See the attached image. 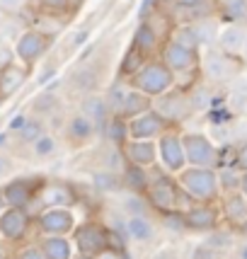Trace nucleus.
<instances>
[{
    "mask_svg": "<svg viewBox=\"0 0 247 259\" xmlns=\"http://www.w3.org/2000/svg\"><path fill=\"white\" fill-rule=\"evenodd\" d=\"M182 192L191 196L194 203H218L221 201V184L216 167H187L175 175Z\"/></svg>",
    "mask_w": 247,
    "mask_h": 259,
    "instance_id": "1",
    "label": "nucleus"
},
{
    "mask_svg": "<svg viewBox=\"0 0 247 259\" xmlns=\"http://www.w3.org/2000/svg\"><path fill=\"white\" fill-rule=\"evenodd\" d=\"M180 194H182V187L177 184L175 175H170L165 169L150 167V182H148V189L143 194L148 206H150V211H155L157 215L177 211Z\"/></svg>",
    "mask_w": 247,
    "mask_h": 259,
    "instance_id": "2",
    "label": "nucleus"
},
{
    "mask_svg": "<svg viewBox=\"0 0 247 259\" xmlns=\"http://www.w3.org/2000/svg\"><path fill=\"white\" fill-rule=\"evenodd\" d=\"M129 85L134 90L148 95L150 100H155L160 95H165L168 90H172L177 85V80H175V73L160 58H148L143 63V68L129 80Z\"/></svg>",
    "mask_w": 247,
    "mask_h": 259,
    "instance_id": "3",
    "label": "nucleus"
},
{
    "mask_svg": "<svg viewBox=\"0 0 247 259\" xmlns=\"http://www.w3.org/2000/svg\"><path fill=\"white\" fill-rule=\"evenodd\" d=\"M70 242L75 247V254L97 257L104 249H109V228L100 221H85L78 223L70 233Z\"/></svg>",
    "mask_w": 247,
    "mask_h": 259,
    "instance_id": "4",
    "label": "nucleus"
},
{
    "mask_svg": "<svg viewBox=\"0 0 247 259\" xmlns=\"http://www.w3.org/2000/svg\"><path fill=\"white\" fill-rule=\"evenodd\" d=\"M182 146H184V158L189 167H218L221 150L206 134L187 131L182 134Z\"/></svg>",
    "mask_w": 247,
    "mask_h": 259,
    "instance_id": "5",
    "label": "nucleus"
},
{
    "mask_svg": "<svg viewBox=\"0 0 247 259\" xmlns=\"http://www.w3.org/2000/svg\"><path fill=\"white\" fill-rule=\"evenodd\" d=\"M157 146V160L162 162V169L170 175H177L187 167L184 158V146H182V131L180 126H172L155 141Z\"/></svg>",
    "mask_w": 247,
    "mask_h": 259,
    "instance_id": "6",
    "label": "nucleus"
},
{
    "mask_svg": "<svg viewBox=\"0 0 247 259\" xmlns=\"http://www.w3.org/2000/svg\"><path fill=\"white\" fill-rule=\"evenodd\" d=\"M153 109H155L165 121H170L172 126H180L184 119L191 116V102H189V92L187 90H180L177 85L168 90L165 95H160L153 100Z\"/></svg>",
    "mask_w": 247,
    "mask_h": 259,
    "instance_id": "7",
    "label": "nucleus"
},
{
    "mask_svg": "<svg viewBox=\"0 0 247 259\" xmlns=\"http://www.w3.org/2000/svg\"><path fill=\"white\" fill-rule=\"evenodd\" d=\"M160 61L175 73V80L182 73H196L199 66H201V56H199V49H189L184 44H177V41H165L162 49H160Z\"/></svg>",
    "mask_w": 247,
    "mask_h": 259,
    "instance_id": "8",
    "label": "nucleus"
},
{
    "mask_svg": "<svg viewBox=\"0 0 247 259\" xmlns=\"http://www.w3.org/2000/svg\"><path fill=\"white\" fill-rule=\"evenodd\" d=\"M199 70L203 73V78L211 80V82H228L230 78H235L237 70H240V63H237V56H230V54H223L221 49L218 51H206L201 58V66Z\"/></svg>",
    "mask_w": 247,
    "mask_h": 259,
    "instance_id": "9",
    "label": "nucleus"
},
{
    "mask_svg": "<svg viewBox=\"0 0 247 259\" xmlns=\"http://www.w3.org/2000/svg\"><path fill=\"white\" fill-rule=\"evenodd\" d=\"M168 128H172V124L165 121L155 109H148L126 121V131L131 141H157Z\"/></svg>",
    "mask_w": 247,
    "mask_h": 259,
    "instance_id": "10",
    "label": "nucleus"
},
{
    "mask_svg": "<svg viewBox=\"0 0 247 259\" xmlns=\"http://www.w3.org/2000/svg\"><path fill=\"white\" fill-rule=\"evenodd\" d=\"M182 215H184V226L189 233H216L223 221L218 203H194Z\"/></svg>",
    "mask_w": 247,
    "mask_h": 259,
    "instance_id": "11",
    "label": "nucleus"
},
{
    "mask_svg": "<svg viewBox=\"0 0 247 259\" xmlns=\"http://www.w3.org/2000/svg\"><path fill=\"white\" fill-rule=\"evenodd\" d=\"M42 189V182L32 180V177H20V180L8 182L0 194H3V201L5 208H29L36 201V194Z\"/></svg>",
    "mask_w": 247,
    "mask_h": 259,
    "instance_id": "12",
    "label": "nucleus"
},
{
    "mask_svg": "<svg viewBox=\"0 0 247 259\" xmlns=\"http://www.w3.org/2000/svg\"><path fill=\"white\" fill-rule=\"evenodd\" d=\"M46 49H49L46 34L39 32V29H27V32H22L17 36V41H15V58L29 70V68H34V63L46 54Z\"/></svg>",
    "mask_w": 247,
    "mask_h": 259,
    "instance_id": "13",
    "label": "nucleus"
},
{
    "mask_svg": "<svg viewBox=\"0 0 247 259\" xmlns=\"http://www.w3.org/2000/svg\"><path fill=\"white\" fill-rule=\"evenodd\" d=\"M78 226L75 223V213L70 208H44L39 218H36V228L44 237L51 235H66L70 237L73 228Z\"/></svg>",
    "mask_w": 247,
    "mask_h": 259,
    "instance_id": "14",
    "label": "nucleus"
},
{
    "mask_svg": "<svg viewBox=\"0 0 247 259\" xmlns=\"http://www.w3.org/2000/svg\"><path fill=\"white\" fill-rule=\"evenodd\" d=\"M80 201L78 192L66 182H46L36 194V203L44 208H73Z\"/></svg>",
    "mask_w": 247,
    "mask_h": 259,
    "instance_id": "15",
    "label": "nucleus"
},
{
    "mask_svg": "<svg viewBox=\"0 0 247 259\" xmlns=\"http://www.w3.org/2000/svg\"><path fill=\"white\" fill-rule=\"evenodd\" d=\"M32 228V215L27 208H5L0 213V237L8 242H20Z\"/></svg>",
    "mask_w": 247,
    "mask_h": 259,
    "instance_id": "16",
    "label": "nucleus"
},
{
    "mask_svg": "<svg viewBox=\"0 0 247 259\" xmlns=\"http://www.w3.org/2000/svg\"><path fill=\"white\" fill-rule=\"evenodd\" d=\"M124 155H126V162L129 165H136V167H155L157 162V146L155 141H126L121 146Z\"/></svg>",
    "mask_w": 247,
    "mask_h": 259,
    "instance_id": "17",
    "label": "nucleus"
},
{
    "mask_svg": "<svg viewBox=\"0 0 247 259\" xmlns=\"http://www.w3.org/2000/svg\"><path fill=\"white\" fill-rule=\"evenodd\" d=\"M124 230H126V237L136 242V245H148L157 237V226L155 221L150 218V213L146 215H129L126 223H124Z\"/></svg>",
    "mask_w": 247,
    "mask_h": 259,
    "instance_id": "18",
    "label": "nucleus"
},
{
    "mask_svg": "<svg viewBox=\"0 0 247 259\" xmlns=\"http://www.w3.org/2000/svg\"><path fill=\"white\" fill-rule=\"evenodd\" d=\"M218 206H221V213H223V218L233 228H237V230H240V228L247 223V199L240 192L223 194V201L218 203Z\"/></svg>",
    "mask_w": 247,
    "mask_h": 259,
    "instance_id": "19",
    "label": "nucleus"
},
{
    "mask_svg": "<svg viewBox=\"0 0 247 259\" xmlns=\"http://www.w3.org/2000/svg\"><path fill=\"white\" fill-rule=\"evenodd\" d=\"M66 136L73 146H85L97 136V126L92 124L85 114H73L66 124Z\"/></svg>",
    "mask_w": 247,
    "mask_h": 259,
    "instance_id": "20",
    "label": "nucleus"
},
{
    "mask_svg": "<svg viewBox=\"0 0 247 259\" xmlns=\"http://www.w3.org/2000/svg\"><path fill=\"white\" fill-rule=\"evenodd\" d=\"M218 49L223 51V54H230V56H237V54H242V49L247 44V29L242 24H228L223 27L221 32H218Z\"/></svg>",
    "mask_w": 247,
    "mask_h": 259,
    "instance_id": "21",
    "label": "nucleus"
},
{
    "mask_svg": "<svg viewBox=\"0 0 247 259\" xmlns=\"http://www.w3.org/2000/svg\"><path fill=\"white\" fill-rule=\"evenodd\" d=\"M80 114H85L92 124L97 126V134L104 131V126L109 121V107L104 102V95H88L85 100L80 102Z\"/></svg>",
    "mask_w": 247,
    "mask_h": 259,
    "instance_id": "22",
    "label": "nucleus"
},
{
    "mask_svg": "<svg viewBox=\"0 0 247 259\" xmlns=\"http://www.w3.org/2000/svg\"><path fill=\"white\" fill-rule=\"evenodd\" d=\"M131 46H134L136 51H141L146 58H153V54L162 49V46H160V34H157V29L150 22H146V20L136 27Z\"/></svg>",
    "mask_w": 247,
    "mask_h": 259,
    "instance_id": "23",
    "label": "nucleus"
},
{
    "mask_svg": "<svg viewBox=\"0 0 247 259\" xmlns=\"http://www.w3.org/2000/svg\"><path fill=\"white\" fill-rule=\"evenodd\" d=\"M27 80V68L17 66V63H8L5 68H0V97H12L20 90Z\"/></svg>",
    "mask_w": 247,
    "mask_h": 259,
    "instance_id": "24",
    "label": "nucleus"
},
{
    "mask_svg": "<svg viewBox=\"0 0 247 259\" xmlns=\"http://www.w3.org/2000/svg\"><path fill=\"white\" fill-rule=\"evenodd\" d=\"M39 247H42L46 259H73L75 257V247H73L70 237H66V235L42 237L39 240Z\"/></svg>",
    "mask_w": 247,
    "mask_h": 259,
    "instance_id": "25",
    "label": "nucleus"
},
{
    "mask_svg": "<svg viewBox=\"0 0 247 259\" xmlns=\"http://www.w3.org/2000/svg\"><path fill=\"white\" fill-rule=\"evenodd\" d=\"M148 182H150V169L126 165L121 169V189H129L131 194H146Z\"/></svg>",
    "mask_w": 247,
    "mask_h": 259,
    "instance_id": "26",
    "label": "nucleus"
},
{
    "mask_svg": "<svg viewBox=\"0 0 247 259\" xmlns=\"http://www.w3.org/2000/svg\"><path fill=\"white\" fill-rule=\"evenodd\" d=\"M148 109H153V100L148 97V95H143V92L138 90H129V95H126V100H124V107H121V119H134V116H138V114L148 112Z\"/></svg>",
    "mask_w": 247,
    "mask_h": 259,
    "instance_id": "27",
    "label": "nucleus"
},
{
    "mask_svg": "<svg viewBox=\"0 0 247 259\" xmlns=\"http://www.w3.org/2000/svg\"><path fill=\"white\" fill-rule=\"evenodd\" d=\"M218 12L230 24H245L247 22V0H221L218 3Z\"/></svg>",
    "mask_w": 247,
    "mask_h": 259,
    "instance_id": "28",
    "label": "nucleus"
},
{
    "mask_svg": "<svg viewBox=\"0 0 247 259\" xmlns=\"http://www.w3.org/2000/svg\"><path fill=\"white\" fill-rule=\"evenodd\" d=\"M131 90V85H129V80H116L109 92L104 95V102H107V107H109V114L112 116H119L121 114V107H124V100H126V95Z\"/></svg>",
    "mask_w": 247,
    "mask_h": 259,
    "instance_id": "29",
    "label": "nucleus"
},
{
    "mask_svg": "<svg viewBox=\"0 0 247 259\" xmlns=\"http://www.w3.org/2000/svg\"><path fill=\"white\" fill-rule=\"evenodd\" d=\"M148 58L141 54V51H136L134 46L126 51V56H124V61H121V66H119V78L121 80H131L143 68V63H146Z\"/></svg>",
    "mask_w": 247,
    "mask_h": 259,
    "instance_id": "30",
    "label": "nucleus"
},
{
    "mask_svg": "<svg viewBox=\"0 0 247 259\" xmlns=\"http://www.w3.org/2000/svg\"><path fill=\"white\" fill-rule=\"evenodd\" d=\"M102 134L107 136V141L112 143V146H119L121 148L126 141H129V131H126V119L121 116H109V121L104 126V131Z\"/></svg>",
    "mask_w": 247,
    "mask_h": 259,
    "instance_id": "31",
    "label": "nucleus"
},
{
    "mask_svg": "<svg viewBox=\"0 0 247 259\" xmlns=\"http://www.w3.org/2000/svg\"><path fill=\"white\" fill-rule=\"evenodd\" d=\"M218 169V184H221V196L230 192H240V180H242V169L233 167H216Z\"/></svg>",
    "mask_w": 247,
    "mask_h": 259,
    "instance_id": "32",
    "label": "nucleus"
},
{
    "mask_svg": "<svg viewBox=\"0 0 247 259\" xmlns=\"http://www.w3.org/2000/svg\"><path fill=\"white\" fill-rule=\"evenodd\" d=\"M56 153H58V141H56V136H51V134H42L32 143V155L36 160H49V158H54Z\"/></svg>",
    "mask_w": 247,
    "mask_h": 259,
    "instance_id": "33",
    "label": "nucleus"
},
{
    "mask_svg": "<svg viewBox=\"0 0 247 259\" xmlns=\"http://www.w3.org/2000/svg\"><path fill=\"white\" fill-rule=\"evenodd\" d=\"M42 134H46L44 121H39V116H29V119H27V124L15 134V138H17L20 143H24V146H32Z\"/></svg>",
    "mask_w": 247,
    "mask_h": 259,
    "instance_id": "34",
    "label": "nucleus"
},
{
    "mask_svg": "<svg viewBox=\"0 0 247 259\" xmlns=\"http://www.w3.org/2000/svg\"><path fill=\"white\" fill-rule=\"evenodd\" d=\"M58 107H61V100H58L56 92H51V90L39 92V95L34 97V112H36V116H39V114H42V116H49V114L58 112Z\"/></svg>",
    "mask_w": 247,
    "mask_h": 259,
    "instance_id": "35",
    "label": "nucleus"
},
{
    "mask_svg": "<svg viewBox=\"0 0 247 259\" xmlns=\"http://www.w3.org/2000/svg\"><path fill=\"white\" fill-rule=\"evenodd\" d=\"M92 187L100 192H116L121 187V175H116L112 169H100L92 175Z\"/></svg>",
    "mask_w": 247,
    "mask_h": 259,
    "instance_id": "36",
    "label": "nucleus"
},
{
    "mask_svg": "<svg viewBox=\"0 0 247 259\" xmlns=\"http://www.w3.org/2000/svg\"><path fill=\"white\" fill-rule=\"evenodd\" d=\"M170 39H172V41H177V44L189 46V49H199V36H196V32H194V24H189V27H180V29H175Z\"/></svg>",
    "mask_w": 247,
    "mask_h": 259,
    "instance_id": "37",
    "label": "nucleus"
},
{
    "mask_svg": "<svg viewBox=\"0 0 247 259\" xmlns=\"http://www.w3.org/2000/svg\"><path fill=\"white\" fill-rule=\"evenodd\" d=\"M160 221H162V226H168L170 233H187V226H184V215L180 211H172V213H165L160 215Z\"/></svg>",
    "mask_w": 247,
    "mask_h": 259,
    "instance_id": "38",
    "label": "nucleus"
},
{
    "mask_svg": "<svg viewBox=\"0 0 247 259\" xmlns=\"http://www.w3.org/2000/svg\"><path fill=\"white\" fill-rule=\"evenodd\" d=\"M27 3L29 0H0V12H5V15H15V12H20L27 8Z\"/></svg>",
    "mask_w": 247,
    "mask_h": 259,
    "instance_id": "39",
    "label": "nucleus"
},
{
    "mask_svg": "<svg viewBox=\"0 0 247 259\" xmlns=\"http://www.w3.org/2000/svg\"><path fill=\"white\" fill-rule=\"evenodd\" d=\"M15 259H46V257H44V252H42V247H39V245H29V247L20 249Z\"/></svg>",
    "mask_w": 247,
    "mask_h": 259,
    "instance_id": "40",
    "label": "nucleus"
},
{
    "mask_svg": "<svg viewBox=\"0 0 247 259\" xmlns=\"http://www.w3.org/2000/svg\"><path fill=\"white\" fill-rule=\"evenodd\" d=\"M235 165H237V169L247 172V138L235 148Z\"/></svg>",
    "mask_w": 247,
    "mask_h": 259,
    "instance_id": "41",
    "label": "nucleus"
},
{
    "mask_svg": "<svg viewBox=\"0 0 247 259\" xmlns=\"http://www.w3.org/2000/svg\"><path fill=\"white\" fill-rule=\"evenodd\" d=\"M27 119H29L27 114H17V116H15V119L10 121V126H8V134H17V131H20V128L27 124Z\"/></svg>",
    "mask_w": 247,
    "mask_h": 259,
    "instance_id": "42",
    "label": "nucleus"
},
{
    "mask_svg": "<svg viewBox=\"0 0 247 259\" xmlns=\"http://www.w3.org/2000/svg\"><path fill=\"white\" fill-rule=\"evenodd\" d=\"M10 172H12V158L8 153L0 150V177H5V175H10Z\"/></svg>",
    "mask_w": 247,
    "mask_h": 259,
    "instance_id": "43",
    "label": "nucleus"
},
{
    "mask_svg": "<svg viewBox=\"0 0 247 259\" xmlns=\"http://www.w3.org/2000/svg\"><path fill=\"white\" fill-rule=\"evenodd\" d=\"M97 259H126V249L116 252V249H104L102 254H97Z\"/></svg>",
    "mask_w": 247,
    "mask_h": 259,
    "instance_id": "44",
    "label": "nucleus"
},
{
    "mask_svg": "<svg viewBox=\"0 0 247 259\" xmlns=\"http://www.w3.org/2000/svg\"><path fill=\"white\" fill-rule=\"evenodd\" d=\"M42 3H44L46 8H51V10H63L70 0H42Z\"/></svg>",
    "mask_w": 247,
    "mask_h": 259,
    "instance_id": "45",
    "label": "nucleus"
},
{
    "mask_svg": "<svg viewBox=\"0 0 247 259\" xmlns=\"http://www.w3.org/2000/svg\"><path fill=\"white\" fill-rule=\"evenodd\" d=\"M153 259H177V254H175V249H160L153 254Z\"/></svg>",
    "mask_w": 247,
    "mask_h": 259,
    "instance_id": "46",
    "label": "nucleus"
},
{
    "mask_svg": "<svg viewBox=\"0 0 247 259\" xmlns=\"http://www.w3.org/2000/svg\"><path fill=\"white\" fill-rule=\"evenodd\" d=\"M180 8H199L201 3H206V0H175Z\"/></svg>",
    "mask_w": 247,
    "mask_h": 259,
    "instance_id": "47",
    "label": "nucleus"
},
{
    "mask_svg": "<svg viewBox=\"0 0 247 259\" xmlns=\"http://www.w3.org/2000/svg\"><path fill=\"white\" fill-rule=\"evenodd\" d=\"M240 194L247 199V172H242V180H240Z\"/></svg>",
    "mask_w": 247,
    "mask_h": 259,
    "instance_id": "48",
    "label": "nucleus"
},
{
    "mask_svg": "<svg viewBox=\"0 0 247 259\" xmlns=\"http://www.w3.org/2000/svg\"><path fill=\"white\" fill-rule=\"evenodd\" d=\"M54 78V68H46L44 70V75H42V78H39V82H42V85H44L46 80H51Z\"/></svg>",
    "mask_w": 247,
    "mask_h": 259,
    "instance_id": "49",
    "label": "nucleus"
},
{
    "mask_svg": "<svg viewBox=\"0 0 247 259\" xmlns=\"http://www.w3.org/2000/svg\"><path fill=\"white\" fill-rule=\"evenodd\" d=\"M85 39H88V34H85V32H80V36H73V46L83 44V41H85Z\"/></svg>",
    "mask_w": 247,
    "mask_h": 259,
    "instance_id": "50",
    "label": "nucleus"
},
{
    "mask_svg": "<svg viewBox=\"0 0 247 259\" xmlns=\"http://www.w3.org/2000/svg\"><path fill=\"white\" fill-rule=\"evenodd\" d=\"M237 257H240V259H247V242L242 245V247H240V252H237Z\"/></svg>",
    "mask_w": 247,
    "mask_h": 259,
    "instance_id": "51",
    "label": "nucleus"
},
{
    "mask_svg": "<svg viewBox=\"0 0 247 259\" xmlns=\"http://www.w3.org/2000/svg\"><path fill=\"white\" fill-rule=\"evenodd\" d=\"M5 211V201H3V194H0V213Z\"/></svg>",
    "mask_w": 247,
    "mask_h": 259,
    "instance_id": "52",
    "label": "nucleus"
},
{
    "mask_svg": "<svg viewBox=\"0 0 247 259\" xmlns=\"http://www.w3.org/2000/svg\"><path fill=\"white\" fill-rule=\"evenodd\" d=\"M73 259H97V257H85V254H75Z\"/></svg>",
    "mask_w": 247,
    "mask_h": 259,
    "instance_id": "53",
    "label": "nucleus"
},
{
    "mask_svg": "<svg viewBox=\"0 0 247 259\" xmlns=\"http://www.w3.org/2000/svg\"><path fill=\"white\" fill-rule=\"evenodd\" d=\"M0 259H5V252H3V249H0Z\"/></svg>",
    "mask_w": 247,
    "mask_h": 259,
    "instance_id": "54",
    "label": "nucleus"
},
{
    "mask_svg": "<svg viewBox=\"0 0 247 259\" xmlns=\"http://www.w3.org/2000/svg\"><path fill=\"white\" fill-rule=\"evenodd\" d=\"M0 39H3V24H0Z\"/></svg>",
    "mask_w": 247,
    "mask_h": 259,
    "instance_id": "55",
    "label": "nucleus"
},
{
    "mask_svg": "<svg viewBox=\"0 0 247 259\" xmlns=\"http://www.w3.org/2000/svg\"><path fill=\"white\" fill-rule=\"evenodd\" d=\"M0 102H3V97H0Z\"/></svg>",
    "mask_w": 247,
    "mask_h": 259,
    "instance_id": "56",
    "label": "nucleus"
}]
</instances>
